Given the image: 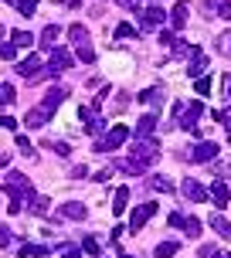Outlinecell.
<instances>
[{"label": "cell", "mask_w": 231, "mask_h": 258, "mask_svg": "<svg viewBox=\"0 0 231 258\" xmlns=\"http://www.w3.org/2000/svg\"><path fill=\"white\" fill-rule=\"evenodd\" d=\"M160 156V143L153 136H143V140L133 143L126 160H112V170H123V173H146V170L156 163Z\"/></svg>", "instance_id": "6da1fadb"}, {"label": "cell", "mask_w": 231, "mask_h": 258, "mask_svg": "<svg viewBox=\"0 0 231 258\" xmlns=\"http://www.w3.org/2000/svg\"><path fill=\"white\" fill-rule=\"evenodd\" d=\"M201 116H204V102H174V119H177V126L187 129V133H194V136H201V129H197Z\"/></svg>", "instance_id": "7a4b0ae2"}, {"label": "cell", "mask_w": 231, "mask_h": 258, "mask_svg": "<svg viewBox=\"0 0 231 258\" xmlns=\"http://www.w3.org/2000/svg\"><path fill=\"white\" fill-rule=\"evenodd\" d=\"M126 140H129V129L116 122V126L102 136V140H95V146H92V150H95V153H109V150H119Z\"/></svg>", "instance_id": "3957f363"}, {"label": "cell", "mask_w": 231, "mask_h": 258, "mask_svg": "<svg viewBox=\"0 0 231 258\" xmlns=\"http://www.w3.org/2000/svg\"><path fill=\"white\" fill-rule=\"evenodd\" d=\"M218 156V143H197L191 150H184V160L187 163H211Z\"/></svg>", "instance_id": "277c9868"}, {"label": "cell", "mask_w": 231, "mask_h": 258, "mask_svg": "<svg viewBox=\"0 0 231 258\" xmlns=\"http://www.w3.org/2000/svg\"><path fill=\"white\" fill-rule=\"evenodd\" d=\"M65 99H68V89H65V85H54V89H51V92H48V95H44V99L38 102V109H41V112H44L48 119H51L54 112H58V105H62Z\"/></svg>", "instance_id": "5b68a950"}, {"label": "cell", "mask_w": 231, "mask_h": 258, "mask_svg": "<svg viewBox=\"0 0 231 258\" xmlns=\"http://www.w3.org/2000/svg\"><path fill=\"white\" fill-rule=\"evenodd\" d=\"M180 194H184L191 204H201V201H207V197H211V194H207V187H204V183H197L194 177L180 180Z\"/></svg>", "instance_id": "8992f818"}, {"label": "cell", "mask_w": 231, "mask_h": 258, "mask_svg": "<svg viewBox=\"0 0 231 258\" xmlns=\"http://www.w3.org/2000/svg\"><path fill=\"white\" fill-rule=\"evenodd\" d=\"M153 214H156V204H153V201H146V204H140L136 211H133V218H129V231L136 234V231L143 228V224H146V221L153 218Z\"/></svg>", "instance_id": "52a82bcc"}, {"label": "cell", "mask_w": 231, "mask_h": 258, "mask_svg": "<svg viewBox=\"0 0 231 258\" xmlns=\"http://www.w3.org/2000/svg\"><path fill=\"white\" fill-rule=\"evenodd\" d=\"M72 54L65 51V48H51V61H48V68H51V75H62V72H68L72 68Z\"/></svg>", "instance_id": "ba28073f"}, {"label": "cell", "mask_w": 231, "mask_h": 258, "mask_svg": "<svg viewBox=\"0 0 231 258\" xmlns=\"http://www.w3.org/2000/svg\"><path fill=\"white\" fill-rule=\"evenodd\" d=\"M163 21H167V14L160 11V7H146L143 11V21H140V31H156Z\"/></svg>", "instance_id": "9c48e42d"}, {"label": "cell", "mask_w": 231, "mask_h": 258, "mask_svg": "<svg viewBox=\"0 0 231 258\" xmlns=\"http://www.w3.org/2000/svg\"><path fill=\"white\" fill-rule=\"evenodd\" d=\"M187 14H191V4H187V0L174 4V11H170V27H174V31H180V27L187 24Z\"/></svg>", "instance_id": "30bf717a"}, {"label": "cell", "mask_w": 231, "mask_h": 258, "mask_svg": "<svg viewBox=\"0 0 231 258\" xmlns=\"http://www.w3.org/2000/svg\"><path fill=\"white\" fill-rule=\"evenodd\" d=\"M62 218H68V221H85V218H89V207L78 204V201H68V204H62Z\"/></svg>", "instance_id": "8fae6325"}, {"label": "cell", "mask_w": 231, "mask_h": 258, "mask_svg": "<svg viewBox=\"0 0 231 258\" xmlns=\"http://www.w3.org/2000/svg\"><path fill=\"white\" fill-rule=\"evenodd\" d=\"M156 129V112H146V116H140V122H136V140H143V136H153Z\"/></svg>", "instance_id": "7c38bea8"}, {"label": "cell", "mask_w": 231, "mask_h": 258, "mask_svg": "<svg viewBox=\"0 0 231 258\" xmlns=\"http://www.w3.org/2000/svg\"><path fill=\"white\" fill-rule=\"evenodd\" d=\"M68 41H72L75 48H82V44H92V41H89V31H85L82 24H72V27H68Z\"/></svg>", "instance_id": "4fadbf2b"}, {"label": "cell", "mask_w": 231, "mask_h": 258, "mask_svg": "<svg viewBox=\"0 0 231 258\" xmlns=\"http://www.w3.org/2000/svg\"><path fill=\"white\" fill-rule=\"evenodd\" d=\"M126 204H129V187H119L112 197V214L119 218V214H126Z\"/></svg>", "instance_id": "5bb4252c"}, {"label": "cell", "mask_w": 231, "mask_h": 258, "mask_svg": "<svg viewBox=\"0 0 231 258\" xmlns=\"http://www.w3.org/2000/svg\"><path fill=\"white\" fill-rule=\"evenodd\" d=\"M207 194L214 197V204H218V207H224L231 201V190L224 187V183H211V187H207Z\"/></svg>", "instance_id": "9a60e30c"}, {"label": "cell", "mask_w": 231, "mask_h": 258, "mask_svg": "<svg viewBox=\"0 0 231 258\" xmlns=\"http://www.w3.org/2000/svg\"><path fill=\"white\" fill-rule=\"evenodd\" d=\"M38 68H41V58H38V54H31L27 61H17V75L31 78V75H34V72H38Z\"/></svg>", "instance_id": "2e32d148"}, {"label": "cell", "mask_w": 231, "mask_h": 258, "mask_svg": "<svg viewBox=\"0 0 231 258\" xmlns=\"http://www.w3.org/2000/svg\"><path fill=\"white\" fill-rule=\"evenodd\" d=\"M211 228H214L221 238H228V241H231V221H224V214H211Z\"/></svg>", "instance_id": "e0dca14e"}, {"label": "cell", "mask_w": 231, "mask_h": 258, "mask_svg": "<svg viewBox=\"0 0 231 258\" xmlns=\"http://www.w3.org/2000/svg\"><path fill=\"white\" fill-rule=\"evenodd\" d=\"M58 38H62V27H58V24H48L44 31H41V44H44V48H51Z\"/></svg>", "instance_id": "ac0fdd59"}, {"label": "cell", "mask_w": 231, "mask_h": 258, "mask_svg": "<svg viewBox=\"0 0 231 258\" xmlns=\"http://www.w3.org/2000/svg\"><path fill=\"white\" fill-rule=\"evenodd\" d=\"M11 44L14 48H31V44H34V34H31V31H14Z\"/></svg>", "instance_id": "d6986e66"}, {"label": "cell", "mask_w": 231, "mask_h": 258, "mask_svg": "<svg viewBox=\"0 0 231 258\" xmlns=\"http://www.w3.org/2000/svg\"><path fill=\"white\" fill-rule=\"evenodd\" d=\"M180 251V241H163V245H156L153 258H174Z\"/></svg>", "instance_id": "ffe728a7"}, {"label": "cell", "mask_w": 231, "mask_h": 258, "mask_svg": "<svg viewBox=\"0 0 231 258\" xmlns=\"http://www.w3.org/2000/svg\"><path fill=\"white\" fill-rule=\"evenodd\" d=\"M204 68H207V58H204L201 51H194V54H191V68H187V75H194V78H197L201 72H204Z\"/></svg>", "instance_id": "44dd1931"}, {"label": "cell", "mask_w": 231, "mask_h": 258, "mask_svg": "<svg viewBox=\"0 0 231 258\" xmlns=\"http://www.w3.org/2000/svg\"><path fill=\"white\" fill-rule=\"evenodd\" d=\"M44 122H48V116H44L41 109H31V112H27V119H24V126H27V129H41Z\"/></svg>", "instance_id": "7402d4cb"}, {"label": "cell", "mask_w": 231, "mask_h": 258, "mask_svg": "<svg viewBox=\"0 0 231 258\" xmlns=\"http://www.w3.org/2000/svg\"><path fill=\"white\" fill-rule=\"evenodd\" d=\"M27 204H31V211H34V214H41V218L48 214V197H44V194H34Z\"/></svg>", "instance_id": "603a6c76"}, {"label": "cell", "mask_w": 231, "mask_h": 258, "mask_svg": "<svg viewBox=\"0 0 231 258\" xmlns=\"http://www.w3.org/2000/svg\"><path fill=\"white\" fill-rule=\"evenodd\" d=\"M150 187H153V190H160V194H174V180H170V177H153V180H150Z\"/></svg>", "instance_id": "cb8c5ba5"}, {"label": "cell", "mask_w": 231, "mask_h": 258, "mask_svg": "<svg viewBox=\"0 0 231 258\" xmlns=\"http://www.w3.org/2000/svg\"><path fill=\"white\" fill-rule=\"evenodd\" d=\"M14 99H17V89L7 85V82H0V105H11Z\"/></svg>", "instance_id": "d4e9b609"}, {"label": "cell", "mask_w": 231, "mask_h": 258, "mask_svg": "<svg viewBox=\"0 0 231 258\" xmlns=\"http://www.w3.org/2000/svg\"><path fill=\"white\" fill-rule=\"evenodd\" d=\"M211 7H218V17L221 21H231V0H207Z\"/></svg>", "instance_id": "484cf974"}, {"label": "cell", "mask_w": 231, "mask_h": 258, "mask_svg": "<svg viewBox=\"0 0 231 258\" xmlns=\"http://www.w3.org/2000/svg\"><path fill=\"white\" fill-rule=\"evenodd\" d=\"M41 258V255H48V248L44 245H21V258Z\"/></svg>", "instance_id": "4316f807"}, {"label": "cell", "mask_w": 231, "mask_h": 258, "mask_svg": "<svg viewBox=\"0 0 231 258\" xmlns=\"http://www.w3.org/2000/svg\"><path fill=\"white\" fill-rule=\"evenodd\" d=\"M184 231L191 234V238H201V231H204V224H201L197 218H187V221H184Z\"/></svg>", "instance_id": "83f0119b"}, {"label": "cell", "mask_w": 231, "mask_h": 258, "mask_svg": "<svg viewBox=\"0 0 231 258\" xmlns=\"http://www.w3.org/2000/svg\"><path fill=\"white\" fill-rule=\"evenodd\" d=\"M17 150H21V153H24V156H31V160L38 156V150H34V143L27 140V136H17Z\"/></svg>", "instance_id": "f1b7e54d"}, {"label": "cell", "mask_w": 231, "mask_h": 258, "mask_svg": "<svg viewBox=\"0 0 231 258\" xmlns=\"http://www.w3.org/2000/svg\"><path fill=\"white\" fill-rule=\"evenodd\" d=\"M82 251H85V255H99V241H95V234H85V238H82Z\"/></svg>", "instance_id": "f546056e"}, {"label": "cell", "mask_w": 231, "mask_h": 258, "mask_svg": "<svg viewBox=\"0 0 231 258\" xmlns=\"http://www.w3.org/2000/svg\"><path fill=\"white\" fill-rule=\"evenodd\" d=\"M116 38H119V41H123V38H140V31H136L133 24H119V27H116Z\"/></svg>", "instance_id": "4dcf8cb0"}, {"label": "cell", "mask_w": 231, "mask_h": 258, "mask_svg": "<svg viewBox=\"0 0 231 258\" xmlns=\"http://www.w3.org/2000/svg\"><path fill=\"white\" fill-rule=\"evenodd\" d=\"M38 4H41V0H17V11L24 14V17H31V14L38 11Z\"/></svg>", "instance_id": "1f68e13d"}, {"label": "cell", "mask_w": 231, "mask_h": 258, "mask_svg": "<svg viewBox=\"0 0 231 258\" xmlns=\"http://www.w3.org/2000/svg\"><path fill=\"white\" fill-rule=\"evenodd\" d=\"M58 251H62V258H82V248L68 245V241H62V245H58Z\"/></svg>", "instance_id": "d6a6232c"}, {"label": "cell", "mask_w": 231, "mask_h": 258, "mask_svg": "<svg viewBox=\"0 0 231 258\" xmlns=\"http://www.w3.org/2000/svg\"><path fill=\"white\" fill-rule=\"evenodd\" d=\"M78 61L92 64V61H95V48H92V44H82V48H78Z\"/></svg>", "instance_id": "836d02e7"}, {"label": "cell", "mask_w": 231, "mask_h": 258, "mask_svg": "<svg viewBox=\"0 0 231 258\" xmlns=\"http://www.w3.org/2000/svg\"><path fill=\"white\" fill-rule=\"evenodd\" d=\"M0 58H4V61H14V58H17V48H14L11 41H7V44H0Z\"/></svg>", "instance_id": "e575fe53"}, {"label": "cell", "mask_w": 231, "mask_h": 258, "mask_svg": "<svg viewBox=\"0 0 231 258\" xmlns=\"http://www.w3.org/2000/svg\"><path fill=\"white\" fill-rule=\"evenodd\" d=\"M184 221H187V218H184L180 211H170V214H167V224H170V228H184Z\"/></svg>", "instance_id": "d590c367"}, {"label": "cell", "mask_w": 231, "mask_h": 258, "mask_svg": "<svg viewBox=\"0 0 231 258\" xmlns=\"http://www.w3.org/2000/svg\"><path fill=\"white\" fill-rule=\"evenodd\" d=\"M197 258H218V245H201L197 248Z\"/></svg>", "instance_id": "8d00e7d4"}, {"label": "cell", "mask_w": 231, "mask_h": 258, "mask_svg": "<svg viewBox=\"0 0 231 258\" xmlns=\"http://www.w3.org/2000/svg\"><path fill=\"white\" fill-rule=\"evenodd\" d=\"M160 44H163V48H174V44H177V34H174V31H160Z\"/></svg>", "instance_id": "74e56055"}, {"label": "cell", "mask_w": 231, "mask_h": 258, "mask_svg": "<svg viewBox=\"0 0 231 258\" xmlns=\"http://www.w3.org/2000/svg\"><path fill=\"white\" fill-rule=\"evenodd\" d=\"M116 112H123V109H126V105H129V95H126V92H116Z\"/></svg>", "instance_id": "f35d334b"}, {"label": "cell", "mask_w": 231, "mask_h": 258, "mask_svg": "<svg viewBox=\"0 0 231 258\" xmlns=\"http://www.w3.org/2000/svg\"><path fill=\"white\" fill-rule=\"evenodd\" d=\"M194 85H197V95H207V92H211V78H197V82H194Z\"/></svg>", "instance_id": "ab89813d"}, {"label": "cell", "mask_w": 231, "mask_h": 258, "mask_svg": "<svg viewBox=\"0 0 231 258\" xmlns=\"http://www.w3.org/2000/svg\"><path fill=\"white\" fill-rule=\"evenodd\" d=\"M11 241H14V234L7 231L4 224H0V248H11Z\"/></svg>", "instance_id": "60d3db41"}, {"label": "cell", "mask_w": 231, "mask_h": 258, "mask_svg": "<svg viewBox=\"0 0 231 258\" xmlns=\"http://www.w3.org/2000/svg\"><path fill=\"white\" fill-rule=\"evenodd\" d=\"M68 177H72V180H82V177H89V167H72Z\"/></svg>", "instance_id": "b9f144b4"}, {"label": "cell", "mask_w": 231, "mask_h": 258, "mask_svg": "<svg viewBox=\"0 0 231 258\" xmlns=\"http://www.w3.org/2000/svg\"><path fill=\"white\" fill-rule=\"evenodd\" d=\"M112 173H116L112 167H109V170H99V173H95V177H92V180H95V183H102V180H109V177H112Z\"/></svg>", "instance_id": "7bdbcfd3"}, {"label": "cell", "mask_w": 231, "mask_h": 258, "mask_svg": "<svg viewBox=\"0 0 231 258\" xmlns=\"http://www.w3.org/2000/svg\"><path fill=\"white\" fill-rule=\"evenodd\" d=\"M51 150H54V153H62V156L72 153V146H68V143H51Z\"/></svg>", "instance_id": "ee69618b"}, {"label": "cell", "mask_w": 231, "mask_h": 258, "mask_svg": "<svg viewBox=\"0 0 231 258\" xmlns=\"http://www.w3.org/2000/svg\"><path fill=\"white\" fill-rule=\"evenodd\" d=\"M116 4H119V7H126V11H136L143 0H116Z\"/></svg>", "instance_id": "f6af8a7d"}, {"label": "cell", "mask_w": 231, "mask_h": 258, "mask_svg": "<svg viewBox=\"0 0 231 258\" xmlns=\"http://www.w3.org/2000/svg\"><path fill=\"white\" fill-rule=\"evenodd\" d=\"M0 129H17V122L11 116H0Z\"/></svg>", "instance_id": "bcb514c9"}, {"label": "cell", "mask_w": 231, "mask_h": 258, "mask_svg": "<svg viewBox=\"0 0 231 258\" xmlns=\"http://www.w3.org/2000/svg\"><path fill=\"white\" fill-rule=\"evenodd\" d=\"M7 163H11V153H4V150H0V167H7Z\"/></svg>", "instance_id": "7dc6e473"}, {"label": "cell", "mask_w": 231, "mask_h": 258, "mask_svg": "<svg viewBox=\"0 0 231 258\" xmlns=\"http://www.w3.org/2000/svg\"><path fill=\"white\" fill-rule=\"evenodd\" d=\"M119 258H136V255H119Z\"/></svg>", "instance_id": "c3c4849f"}, {"label": "cell", "mask_w": 231, "mask_h": 258, "mask_svg": "<svg viewBox=\"0 0 231 258\" xmlns=\"http://www.w3.org/2000/svg\"><path fill=\"white\" fill-rule=\"evenodd\" d=\"M228 51H231V34H228Z\"/></svg>", "instance_id": "681fc988"}, {"label": "cell", "mask_w": 231, "mask_h": 258, "mask_svg": "<svg viewBox=\"0 0 231 258\" xmlns=\"http://www.w3.org/2000/svg\"><path fill=\"white\" fill-rule=\"evenodd\" d=\"M0 38H4V24H0Z\"/></svg>", "instance_id": "f907efd6"}, {"label": "cell", "mask_w": 231, "mask_h": 258, "mask_svg": "<svg viewBox=\"0 0 231 258\" xmlns=\"http://www.w3.org/2000/svg\"><path fill=\"white\" fill-rule=\"evenodd\" d=\"M4 4H17V0H4Z\"/></svg>", "instance_id": "816d5d0a"}, {"label": "cell", "mask_w": 231, "mask_h": 258, "mask_svg": "<svg viewBox=\"0 0 231 258\" xmlns=\"http://www.w3.org/2000/svg\"><path fill=\"white\" fill-rule=\"evenodd\" d=\"M218 258H224V255H218Z\"/></svg>", "instance_id": "f5cc1de1"}, {"label": "cell", "mask_w": 231, "mask_h": 258, "mask_svg": "<svg viewBox=\"0 0 231 258\" xmlns=\"http://www.w3.org/2000/svg\"><path fill=\"white\" fill-rule=\"evenodd\" d=\"M228 258H231V255H228Z\"/></svg>", "instance_id": "db71d44e"}]
</instances>
